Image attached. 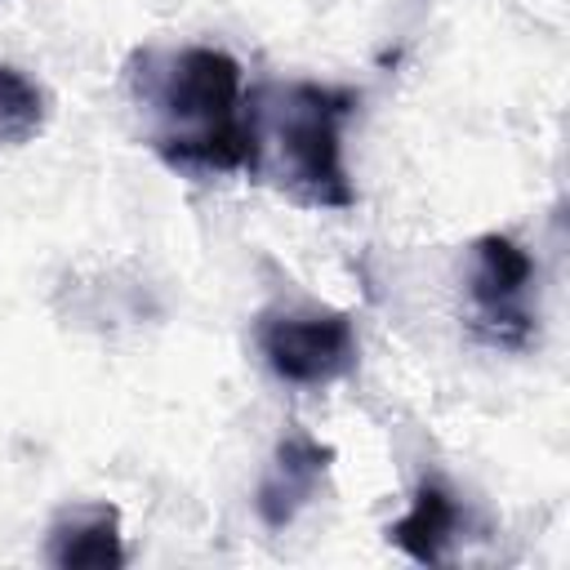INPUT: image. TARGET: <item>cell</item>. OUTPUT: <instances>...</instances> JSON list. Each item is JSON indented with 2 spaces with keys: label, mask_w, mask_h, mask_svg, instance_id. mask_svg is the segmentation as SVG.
I'll list each match as a JSON object with an SVG mask.
<instances>
[{
  "label": "cell",
  "mask_w": 570,
  "mask_h": 570,
  "mask_svg": "<svg viewBox=\"0 0 570 570\" xmlns=\"http://www.w3.org/2000/svg\"><path fill=\"white\" fill-rule=\"evenodd\" d=\"M134 98L147 116V147L178 174H249L254 129L240 62L214 45L147 49L134 67Z\"/></svg>",
  "instance_id": "1"
},
{
  "label": "cell",
  "mask_w": 570,
  "mask_h": 570,
  "mask_svg": "<svg viewBox=\"0 0 570 570\" xmlns=\"http://www.w3.org/2000/svg\"><path fill=\"white\" fill-rule=\"evenodd\" d=\"M356 89L321 80H289L249 94V178L281 187L307 209H352L356 191L343 165V125L356 116Z\"/></svg>",
  "instance_id": "2"
},
{
  "label": "cell",
  "mask_w": 570,
  "mask_h": 570,
  "mask_svg": "<svg viewBox=\"0 0 570 570\" xmlns=\"http://www.w3.org/2000/svg\"><path fill=\"white\" fill-rule=\"evenodd\" d=\"M258 352L267 370L294 387H325L356 365V330L347 312L303 307V312H263Z\"/></svg>",
  "instance_id": "3"
},
{
  "label": "cell",
  "mask_w": 570,
  "mask_h": 570,
  "mask_svg": "<svg viewBox=\"0 0 570 570\" xmlns=\"http://www.w3.org/2000/svg\"><path fill=\"white\" fill-rule=\"evenodd\" d=\"M530 281L534 258L503 232H485L472 240L468 294H472V325L494 347H525L530 343Z\"/></svg>",
  "instance_id": "4"
},
{
  "label": "cell",
  "mask_w": 570,
  "mask_h": 570,
  "mask_svg": "<svg viewBox=\"0 0 570 570\" xmlns=\"http://www.w3.org/2000/svg\"><path fill=\"white\" fill-rule=\"evenodd\" d=\"M330 463H334V450H330V445H321V441H316L312 432H303V428H289V432L276 441V450H272V459H267V468H263V476H258V490H254V512H258V521H263L267 530H285V525L316 499V490H321Z\"/></svg>",
  "instance_id": "5"
},
{
  "label": "cell",
  "mask_w": 570,
  "mask_h": 570,
  "mask_svg": "<svg viewBox=\"0 0 570 570\" xmlns=\"http://www.w3.org/2000/svg\"><path fill=\"white\" fill-rule=\"evenodd\" d=\"M49 566L58 570H111L125 566L120 512L111 503H76L62 508L49 525Z\"/></svg>",
  "instance_id": "6"
},
{
  "label": "cell",
  "mask_w": 570,
  "mask_h": 570,
  "mask_svg": "<svg viewBox=\"0 0 570 570\" xmlns=\"http://www.w3.org/2000/svg\"><path fill=\"white\" fill-rule=\"evenodd\" d=\"M454 530H459V503H454V494L441 481H423L419 494H414V503H410V512L387 525V539L405 557H414L419 566H436V561H445V552L454 543Z\"/></svg>",
  "instance_id": "7"
},
{
  "label": "cell",
  "mask_w": 570,
  "mask_h": 570,
  "mask_svg": "<svg viewBox=\"0 0 570 570\" xmlns=\"http://www.w3.org/2000/svg\"><path fill=\"white\" fill-rule=\"evenodd\" d=\"M49 120V94L18 67H0V147H22Z\"/></svg>",
  "instance_id": "8"
}]
</instances>
